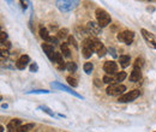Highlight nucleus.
Instances as JSON below:
<instances>
[{
	"label": "nucleus",
	"instance_id": "nucleus-1",
	"mask_svg": "<svg viewBox=\"0 0 156 132\" xmlns=\"http://www.w3.org/2000/svg\"><path fill=\"white\" fill-rule=\"evenodd\" d=\"M94 52H95L94 38H91V37L85 38L83 41V45H82V53H83V56L85 59H89V58L93 55Z\"/></svg>",
	"mask_w": 156,
	"mask_h": 132
},
{
	"label": "nucleus",
	"instance_id": "nucleus-2",
	"mask_svg": "<svg viewBox=\"0 0 156 132\" xmlns=\"http://www.w3.org/2000/svg\"><path fill=\"white\" fill-rule=\"evenodd\" d=\"M96 19H97V24L100 25L101 28L107 27L108 24L111 23V16L108 14L107 11H104L102 9H97L96 10Z\"/></svg>",
	"mask_w": 156,
	"mask_h": 132
},
{
	"label": "nucleus",
	"instance_id": "nucleus-3",
	"mask_svg": "<svg viewBox=\"0 0 156 132\" xmlns=\"http://www.w3.org/2000/svg\"><path fill=\"white\" fill-rule=\"evenodd\" d=\"M126 91V87L122 85L120 83H115V84H111L107 89H106V93L109 96H115V95H124Z\"/></svg>",
	"mask_w": 156,
	"mask_h": 132
},
{
	"label": "nucleus",
	"instance_id": "nucleus-4",
	"mask_svg": "<svg viewBox=\"0 0 156 132\" xmlns=\"http://www.w3.org/2000/svg\"><path fill=\"white\" fill-rule=\"evenodd\" d=\"M139 95H141V91L139 90H137V89H135V90H131V91H129V93H125L124 95H121L120 97H119V102L120 103H127V102H132V101H135L137 97H139Z\"/></svg>",
	"mask_w": 156,
	"mask_h": 132
},
{
	"label": "nucleus",
	"instance_id": "nucleus-5",
	"mask_svg": "<svg viewBox=\"0 0 156 132\" xmlns=\"http://www.w3.org/2000/svg\"><path fill=\"white\" fill-rule=\"evenodd\" d=\"M133 38H135V32L130 30H125L118 35V40H120L125 45H131L133 42Z\"/></svg>",
	"mask_w": 156,
	"mask_h": 132
},
{
	"label": "nucleus",
	"instance_id": "nucleus-6",
	"mask_svg": "<svg viewBox=\"0 0 156 132\" xmlns=\"http://www.w3.org/2000/svg\"><path fill=\"white\" fill-rule=\"evenodd\" d=\"M103 70L108 76H115L118 73V65L115 61H106L103 65Z\"/></svg>",
	"mask_w": 156,
	"mask_h": 132
},
{
	"label": "nucleus",
	"instance_id": "nucleus-7",
	"mask_svg": "<svg viewBox=\"0 0 156 132\" xmlns=\"http://www.w3.org/2000/svg\"><path fill=\"white\" fill-rule=\"evenodd\" d=\"M78 1H56V6L59 7L61 11H71L75 9Z\"/></svg>",
	"mask_w": 156,
	"mask_h": 132
},
{
	"label": "nucleus",
	"instance_id": "nucleus-8",
	"mask_svg": "<svg viewBox=\"0 0 156 132\" xmlns=\"http://www.w3.org/2000/svg\"><path fill=\"white\" fill-rule=\"evenodd\" d=\"M94 46H95V52L97 53L98 56H104L106 55V53H107V48L104 47V45L101 42V41L94 38Z\"/></svg>",
	"mask_w": 156,
	"mask_h": 132
},
{
	"label": "nucleus",
	"instance_id": "nucleus-9",
	"mask_svg": "<svg viewBox=\"0 0 156 132\" xmlns=\"http://www.w3.org/2000/svg\"><path fill=\"white\" fill-rule=\"evenodd\" d=\"M142 34H143V37L146 40V42L149 43L151 47L156 48V38H155V36L151 34V32H149L145 29H142Z\"/></svg>",
	"mask_w": 156,
	"mask_h": 132
},
{
	"label": "nucleus",
	"instance_id": "nucleus-10",
	"mask_svg": "<svg viewBox=\"0 0 156 132\" xmlns=\"http://www.w3.org/2000/svg\"><path fill=\"white\" fill-rule=\"evenodd\" d=\"M29 63H30V58L28 55H22L17 60V63H16V66H17V69H19V70H24L28 66Z\"/></svg>",
	"mask_w": 156,
	"mask_h": 132
},
{
	"label": "nucleus",
	"instance_id": "nucleus-11",
	"mask_svg": "<svg viewBox=\"0 0 156 132\" xmlns=\"http://www.w3.org/2000/svg\"><path fill=\"white\" fill-rule=\"evenodd\" d=\"M42 49L45 51L46 55L49 58V60L53 61L54 60V55H55V52H54V48H53V45H48V43H43L42 45Z\"/></svg>",
	"mask_w": 156,
	"mask_h": 132
},
{
	"label": "nucleus",
	"instance_id": "nucleus-12",
	"mask_svg": "<svg viewBox=\"0 0 156 132\" xmlns=\"http://www.w3.org/2000/svg\"><path fill=\"white\" fill-rule=\"evenodd\" d=\"M21 126H22L21 120L19 119H13L9 122V125H7V132H18Z\"/></svg>",
	"mask_w": 156,
	"mask_h": 132
},
{
	"label": "nucleus",
	"instance_id": "nucleus-13",
	"mask_svg": "<svg viewBox=\"0 0 156 132\" xmlns=\"http://www.w3.org/2000/svg\"><path fill=\"white\" fill-rule=\"evenodd\" d=\"M87 28L89 30V32H91V34H95V35H98L101 31V27L98 25V24H96L95 22H89L87 24Z\"/></svg>",
	"mask_w": 156,
	"mask_h": 132
},
{
	"label": "nucleus",
	"instance_id": "nucleus-14",
	"mask_svg": "<svg viewBox=\"0 0 156 132\" xmlns=\"http://www.w3.org/2000/svg\"><path fill=\"white\" fill-rule=\"evenodd\" d=\"M63 56H64V55H63L61 53H55L54 60H53V63L58 64V67H59L60 70L66 69V65H65V61H64V59H63Z\"/></svg>",
	"mask_w": 156,
	"mask_h": 132
},
{
	"label": "nucleus",
	"instance_id": "nucleus-15",
	"mask_svg": "<svg viewBox=\"0 0 156 132\" xmlns=\"http://www.w3.org/2000/svg\"><path fill=\"white\" fill-rule=\"evenodd\" d=\"M142 78V71L139 69H133V71L130 75V80L131 82H139V79Z\"/></svg>",
	"mask_w": 156,
	"mask_h": 132
},
{
	"label": "nucleus",
	"instance_id": "nucleus-16",
	"mask_svg": "<svg viewBox=\"0 0 156 132\" xmlns=\"http://www.w3.org/2000/svg\"><path fill=\"white\" fill-rule=\"evenodd\" d=\"M119 61H120V65L121 67H127V66H130V63H131V58L129 55H121L119 58Z\"/></svg>",
	"mask_w": 156,
	"mask_h": 132
},
{
	"label": "nucleus",
	"instance_id": "nucleus-17",
	"mask_svg": "<svg viewBox=\"0 0 156 132\" xmlns=\"http://www.w3.org/2000/svg\"><path fill=\"white\" fill-rule=\"evenodd\" d=\"M60 49H61V53H63L64 56L69 58V56L71 55V52H70V49H69V45H67V43H63V45H60Z\"/></svg>",
	"mask_w": 156,
	"mask_h": 132
},
{
	"label": "nucleus",
	"instance_id": "nucleus-18",
	"mask_svg": "<svg viewBox=\"0 0 156 132\" xmlns=\"http://www.w3.org/2000/svg\"><path fill=\"white\" fill-rule=\"evenodd\" d=\"M35 127V124H25V125H22L18 130V132H28L30 130H32Z\"/></svg>",
	"mask_w": 156,
	"mask_h": 132
},
{
	"label": "nucleus",
	"instance_id": "nucleus-19",
	"mask_svg": "<svg viewBox=\"0 0 156 132\" xmlns=\"http://www.w3.org/2000/svg\"><path fill=\"white\" fill-rule=\"evenodd\" d=\"M125 78H126V72H124V71H120L114 76V80L115 82H122Z\"/></svg>",
	"mask_w": 156,
	"mask_h": 132
},
{
	"label": "nucleus",
	"instance_id": "nucleus-20",
	"mask_svg": "<svg viewBox=\"0 0 156 132\" xmlns=\"http://www.w3.org/2000/svg\"><path fill=\"white\" fill-rule=\"evenodd\" d=\"M102 80H103V83H106V84H115V80H114V77L113 76H108V75H106L103 78H102Z\"/></svg>",
	"mask_w": 156,
	"mask_h": 132
},
{
	"label": "nucleus",
	"instance_id": "nucleus-21",
	"mask_svg": "<svg viewBox=\"0 0 156 132\" xmlns=\"http://www.w3.org/2000/svg\"><path fill=\"white\" fill-rule=\"evenodd\" d=\"M40 36H41V38H43L45 41H47L49 37V34H48V30L46 29V28H41L40 29Z\"/></svg>",
	"mask_w": 156,
	"mask_h": 132
},
{
	"label": "nucleus",
	"instance_id": "nucleus-22",
	"mask_svg": "<svg viewBox=\"0 0 156 132\" xmlns=\"http://www.w3.org/2000/svg\"><path fill=\"white\" fill-rule=\"evenodd\" d=\"M83 69H84V72H85V73L90 75V73L93 72V70H94V65H93L91 63H85L84 66H83Z\"/></svg>",
	"mask_w": 156,
	"mask_h": 132
},
{
	"label": "nucleus",
	"instance_id": "nucleus-23",
	"mask_svg": "<svg viewBox=\"0 0 156 132\" xmlns=\"http://www.w3.org/2000/svg\"><path fill=\"white\" fill-rule=\"evenodd\" d=\"M66 70H69L70 72H75V71L77 70V65H76V63H73V61L66 63Z\"/></svg>",
	"mask_w": 156,
	"mask_h": 132
},
{
	"label": "nucleus",
	"instance_id": "nucleus-24",
	"mask_svg": "<svg viewBox=\"0 0 156 132\" xmlns=\"http://www.w3.org/2000/svg\"><path fill=\"white\" fill-rule=\"evenodd\" d=\"M143 65H144V63H143L142 58H137L136 61H135V69H139V70H141L143 67Z\"/></svg>",
	"mask_w": 156,
	"mask_h": 132
},
{
	"label": "nucleus",
	"instance_id": "nucleus-25",
	"mask_svg": "<svg viewBox=\"0 0 156 132\" xmlns=\"http://www.w3.org/2000/svg\"><path fill=\"white\" fill-rule=\"evenodd\" d=\"M66 80H67V83H69L71 87H75V88H76V87L78 85L77 80H76L75 78H72V77H67V78H66Z\"/></svg>",
	"mask_w": 156,
	"mask_h": 132
},
{
	"label": "nucleus",
	"instance_id": "nucleus-26",
	"mask_svg": "<svg viewBox=\"0 0 156 132\" xmlns=\"http://www.w3.org/2000/svg\"><path fill=\"white\" fill-rule=\"evenodd\" d=\"M67 29H63V30H60L59 32H58V36L60 37V38H65V37H66L67 36Z\"/></svg>",
	"mask_w": 156,
	"mask_h": 132
},
{
	"label": "nucleus",
	"instance_id": "nucleus-27",
	"mask_svg": "<svg viewBox=\"0 0 156 132\" xmlns=\"http://www.w3.org/2000/svg\"><path fill=\"white\" fill-rule=\"evenodd\" d=\"M69 42H70L71 45H73L76 48H78V45L76 43V40H75V37H73V36H69Z\"/></svg>",
	"mask_w": 156,
	"mask_h": 132
},
{
	"label": "nucleus",
	"instance_id": "nucleus-28",
	"mask_svg": "<svg viewBox=\"0 0 156 132\" xmlns=\"http://www.w3.org/2000/svg\"><path fill=\"white\" fill-rule=\"evenodd\" d=\"M47 42H49V43H53V45H56V43H58V38H56V37H49L48 40H47Z\"/></svg>",
	"mask_w": 156,
	"mask_h": 132
},
{
	"label": "nucleus",
	"instance_id": "nucleus-29",
	"mask_svg": "<svg viewBox=\"0 0 156 132\" xmlns=\"http://www.w3.org/2000/svg\"><path fill=\"white\" fill-rule=\"evenodd\" d=\"M30 71H31V72L37 71V65H36V64H32V65L30 66Z\"/></svg>",
	"mask_w": 156,
	"mask_h": 132
},
{
	"label": "nucleus",
	"instance_id": "nucleus-30",
	"mask_svg": "<svg viewBox=\"0 0 156 132\" xmlns=\"http://www.w3.org/2000/svg\"><path fill=\"white\" fill-rule=\"evenodd\" d=\"M6 37H7V35H6V32L1 31V43H4V42H5V40H6Z\"/></svg>",
	"mask_w": 156,
	"mask_h": 132
},
{
	"label": "nucleus",
	"instance_id": "nucleus-31",
	"mask_svg": "<svg viewBox=\"0 0 156 132\" xmlns=\"http://www.w3.org/2000/svg\"><path fill=\"white\" fill-rule=\"evenodd\" d=\"M22 7H23V9H24V10H25V9H27V5H25V4H24L23 1H22Z\"/></svg>",
	"mask_w": 156,
	"mask_h": 132
}]
</instances>
